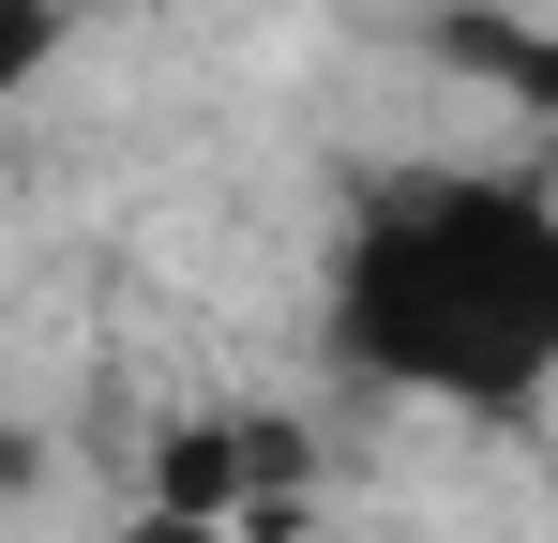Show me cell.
Wrapping results in <instances>:
<instances>
[{
    "label": "cell",
    "mask_w": 558,
    "mask_h": 543,
    "mask_svg": "<svg viewBox=\"0 0 558 543\" xmlns=\"http://www.w3.org/2000/svg\"><path fill=\"white\" fill-rule=\"evenodd\" d=\"M438 61H468V76H498V90H529V106H558L544 31H513V15H438Z\"/></svg>",
    "instance_id": "3"
},
{
    "label": "cell",
    "mask_w": 558,
    "mask_h": 543,
    "mask_svg": "<svg viewBox=\"0 0 558 543\" xmlns=\"http://www.w3.org/2000/svg\"><path fill=\"white\" fill-rule=\"evenodd\" d=\"M317 348L363 393L529 423L558 393V196L513 167H392L348 196L317 272Z\"/></svg>",
    "instance_id": "1"
},
{
    "label": "cell",
    "mask_w": 558,
    "mask_h": 543,
    "mask_svg": "<svg viewBox=\"0 0 558 543\" xmlns=\"http://www.w3.org/2000/svg\"><path fill=\"white\" fill-rule=\"evenodd\" d=\"M76 46V0H0V106L46 90V61Z\"/></svg>",
    "instance_id": "4"
},
{
    "label": "cell",
    "mask_w": 558,
    "mask_h": 543,
    "mask_svg": "<svg viewBox=\"0 0 558 543\" xmlns=\"http://www.w3.org/2000/svg\"><path fill=\"white\" fill-rule=\"evenodd\" d=\"M302 423L272 408H182L151 438V514L167 529H211V543H287L302 529Z\"/></svg>",
    "instance_id": "2"
}]
</instances>
